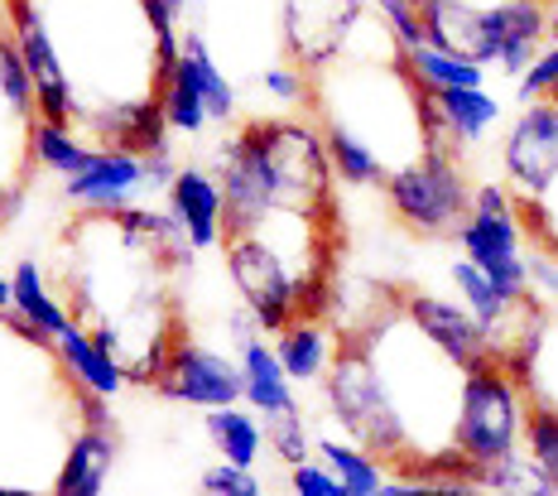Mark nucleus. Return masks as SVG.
<instances>
[{"mask_svg":"<svg viewBox=\"0 0 558 496\" xmlns=\"http://www.w3.org/2000/svg\"><path fill=\"white\" fill-rule=\"evenodd\" d=\"M472 193L476 189H468L452 149H428L424 159L395 169L386 179L390 213L414 237H458V227L472 217Z\"/></svg>","mask_w":558,"mask_h":496,"instance_id":"3","label":"nucleus"},{"mask_svg":"<svg viewBox=\"0 0 558 496\" xmlns=\"http://www.w3.org/2000/svg\"><path fill=\"white\" fill-rule=\"evenodd\" d=\"M10 309V275H0V314Z\"/></svg>","mask_w":558,"mask_h":496,"instance_id":"33","label":"nucleus"},{"mask_svg":"<svg viewBox=\"0 0 558 496\" xmlns=\"http://www.w3.org/2000/svg\"><path fill=\"white\" fill-rule=\"evenodd\" d=\"M10 203H15V193H10V183H5V179H0V217H5V213H10Z\"/></svg>","mask_w":558,"mask_h":496,"instance_id":"32","label":"nucleus"},{"mask_svg":"<svg viewBox=\"0 0 558 496\" xmlns=\"http://www.w3.org/2000/svg\"><path fill=\"white\" fill-rule=\"evenodd\" d=\"M236 366H241V380H246V406L255 414L275 420V414H294L299 410L294 390H289V372L279 366L270 342H260V338L236 342Z\"/></svg>","mask_w":558,"mask_h":496,"instance_id":"14","label":"nucleus"},{"mask_svg":"<svg viewBox=\"0 0 558 496\" xmlns=\"http://www.w3.org/2000/svg\"><path fill=\"white\" fill-rule=\"evenodd\" d=\"M458 246L472 265H482L492 275V285L501 294L530 299V256H525L520 213H482V207H472V217L458 227Z\"/></svg>","mask_w":558,"mask_h":496,"instance_id":"5","label":"nucleus"},{"mask_svg":"<svg viewBox=\"0 0 558 496\" xmlns=\"http://www.w3.org/2000/svg\"><path fill=\"white\" fill-rule=\"evenodd\" d=\"M549 101H554V107H558V87H554V92H549Z\"/></svg>","mask_w":558,"mask_h":496,"instance_id":"35","label":"nucleus"},{"mask_svg":"<svg viewBox=\"0 0 558 496\" xmlns=\"http://www.w3.org/2000/svg\"><path fill=\"white\" fill-rule=\"evenodd\" d=\"M29 155L39 159V165L49 169V174H58V179H73V174H83V169L92 165V155H97V149L77 141L73 125L34 121V131H29Z\"/></svg>","mask_w":558,"mask_h":496,"instance_id":"22","label":"nucleus"},{"mask_svg":"<svg viewBox=\"0 0 558 496\" xmlns=\"http://www.w3.org/2000/svg\"><path fill=\"white\" fill-rule=\"evenodd\" d=\"M501 165H506V189L515 198H539L549 189V179L558 174V107L549 97L530 101L520 111V121L506 131Z\"/></svg>","mask_w":558,"mask_h":496,"instance_id":"7","label":"nucleus"},{"mask_svg":"<svg viewBox=\"0 0 558 496\" xmlns=\"http://www.w3.org/2000/svg\"><path fill=\"white\" fill-rule=\"evenodd\" d=\"M207 438L213 448L222 453V463H236V468H255L260 453L270 448V434H265L260 414L246 410V406H227V410H207Z\"/></svg>","mask_w":558,"mask_h":496,"instance_id":"16","label":"nucleus"},{"mask_svg":"<svg viewBox=\"0 0 558 496\" xmlns=\"http://www.w3.org/2000/svg\"><path fill=\"white\" fill-rule=\"evenodd\" d=\"M554 87H558V39L539 53V59H534V68L515 83V97L530 107V101H544V97H549Z\"/></svg>","mask_w":558,"mask_h":496,"instance_id":"29","label":"nucleus"},{"mask_svg":"<svg viewBox=\"0 0 558 496\" xmlns=\"http://www.w3.org/2000/svg\"><path fill=\"white\" fill-rule=\"evenodd\" d=\"M318 458L337 472V477H342V487L352 496H380L386 492V482H390L386 463H380L376 453H366L362 444H352V438H323Z\"/></svg>","mask_w":558,"mask_h":496,"instance_id":"20","label":"nucleus"},{"mask_svg":"<svg viewBox=\"0 0 558 496\" xmlns=\"http://www.w3.org/2000/svg\"><path fill=\"white\" fill-rule=\"evenodd\" d=\"M265 434H270V448H275V458L284 468L308 463L313 444H308V430H304V420H299V410L294 414H275V420L265 424Z\"/></svg>","mask_w":558,"mask_h":496,"instance_id":"27","label":"nucleus"},{"mask_svg":"<svg viewBox=\"0 0 558 496\" xmlns=\"http://www.w3.org/2000/svg\"><path fill=\"white\" fill-rule=\"evenodd\" d=\"M549 39H558V0H549Z\"/></svg>","mask_w":558,"mask_h":496,"instance_id":"34","label":"nucleus"},{"mask_svg":"<svg viewBox=\"0 0 558 496\" xmlns=\"http://www.w3.org/2000/svg\"><path fill=\"white\" fill-rule=\"evenodd\" d=\"M434 107H438V131H444V141H448L452 149L486 141V135L496 131V121H501V101H496L486 87L438 92Z\"/></svg>","mask_w":558,"mask_h":496,"instance_id":"15","label":"nucleus"},{"mask_svg":"<svg viewBox=\"0 0 558 496\" xmlns=\"http://www.w3.org/2000/svg\"><path fill=\"white\" fill-rule=\"evenodd\" d=\"M323 131V145H328V159H332V174L356 183V189H386L390 169L380 165V155L371 145H362L352 131L342 125H318Z\"/></svg>","mask_w":558,"mask_h":496,"instance_id":"21","label":"nucleus"},{"mask_svg":"<svg viewBox=\"0 0 558 496\" xmlns=\"http://www.w3.org/2000/svg\"><path fill=\"white\" fill-rule=\"evenodd\" d=\"M400 299H404V309H410V318L462 366V372H476V366L496 362L482 323L468 314L462 299H444V294H428V290H404Z\"/></svg>","mask_w":558,"mask_h":496,"instance_id":"8","label":"nucleus"},{"mask_svg":"<svg viewBox=\"0 0 558 496\" xmlns=\"http://www.w3.org/2000/svg\"><path fill=\"white\" fill-rule=\"evenodd\" d=\"M53 356H58V366H63L68 380H73L77 390H87V396H101V400L121 396V386H125L121 356L101 348V342L92 338V332L77 318L53 338Z\"/></svg>","mask_w":558,"mask_h":496,"instance_id":"11","label":"nucleus"},{"mask_svg":"<svg viewBox=\"0 0 558 496\" xmlns=\"http://www.w3.org/2000/svg\"><path fill=\"white\" fill-rule=\"evenodd\" d=\"M116 472V434L111 424H87L68 444L63 463L53 472V496H107V482Z\"/></svg>","mask_w":558,"mask_h":496,"instance_id":"12","label":"nucleus"},{"mask_svg":"<svg viewBox=\"0 0 558 496\" xmlns=\"http://www.w3.org/2000/svg\"><path fill=\"white\" fill-rule=\"evenodd\" d=\"M165 207L179 217L183 237H189L193 251H213L227 246V193L222 179L207 174V169H179L165 193Z\"/></svg>","mask_w":558,"mask_h":496,"instance_id":"10","label":"nucleus"},{"mask_svg":"<svg viewBox=\"0 0 558 496\" xmlns=\"http://www.w3.org/2000/svg\"><path fill=\"white\" fill-rule=\"evenodd\" d=\"M342 352V332H332L318 318H294L275 332V356L289 372V380H323Z\"/></svg>","mask_w":558,"mask_h":496,"instance_id":"13","label":"nucleus"},{"mask_svg":"<svg viewBox=\"0 0 558 496\" xmlns=\"http://www.w3.org/2000/svg\"><path fill=\"white\" fill-rule=\"evenodd\" d=\"M366 10V0H284V49L289 63H299L304 73H323L342 59L347 29L356 25V15Z\"/></svg>","mask_w":558,"mask_h":496,"instance_id":"6","label":"nucleus"},{"mask_svg":"<svg viewBox=\"0 0 558 496\" xmlns=\"http://www.w3.org/2000/svg\"><path fill=\"white\" fill-rule=\"evenodd\" d=\"M289 492L294 496H352L342 487V477L328 468V463H299V468H289Z\"/></svg>","mask_w":558,"mask_h":496,"instance_id":"30","label":"nucleus"},{"mask_svg":"<svg viewBox=\"0 0 558 496\" xmlns=\"http://www.w3.org/2000/svg\"><path fill=\"white\" fill-rule=\"evenodd\" d=\"M10 309H20L29 323H39L49 338H58V332L73 323V314H68V304L49 290V275H44L39 261H15V270H10Z\"/></svg>","mask_w":558,"mask_h":496,"instance_id":"17","label":"nucleus"},{"mask_svg":"<svg viewBox=\"0 0 558 496\" xmlns=\"http://www.w3.org/2000/svg\"><path fill=\"white\" fill-rule=\"evenodd\" d=\"M159 101H165V121H169L173 135H197L207 121H213V111H207L203 92H197L183 59L169 68V83H165V92H159Z\"/></svg>","mask_w":558,"mask_h":496,"instance_id":"24","label":"nucleus"},{"mask_svg":"<svg viewBox=\"0 0 558 496\" xmlns=\"http://www.w3.org/2000/svg\"><path fill=\"white\" fill-rule=\"evenodd\" d=\"M525 420H530V396L520 386V376L506 362H486L468 372L452 444L486 468L496 458L525 448Z\"/></svg>","mask_w":558,"mask_h":496,"instance_id":"2","label":"nucleus"},{"mask_svg":"<svg viewBox=\"0 0 558 496\" xmlns=\"http://www.w3.org/2000/svg\"><path fill=\"white\" fill-rule=\"evenodd\" d=\"M525 453L544 468V477L558 487V410L549 406H530L525 420Z\"/></svg>","mask_w":558,"mask_h":496,"instance_id":"25","label":"nucleus"},{"mask_svg":"<svg viewBox=\"0 0 558 496\" xmlns=\"http://www.w3.org/2000/svg\"><path fill=\"white\" fill-rule=\"evenodd\" d=\"M260 87L279 107H294V111L313 107V73H304L299 63H270L260 73Z\"/></svg>","mask_w":558,"mask_h":496,"instance_id":"26","label":"nucleus"},{"mask_svg":"<svg viewBox=\"0 0 558 496\" xmlns=\"http://www.w3.org/2000/svg\"><path fill=\"white\" fill-rule=\"evenodd\" d=\"M155 390L165 400H179V406L193 410H227V406H246V380H241V366L231 356L203 348L193 338H179L159 372Z\"/></svg>","mask_w":558,"mask_h":496,"instance_id":"4","label":"nucleus"},{"mask_svg":"<svg viewBox=\"0 0 558 496\" xmlns=\"http://www.w3.org/2000/svg\"><path fill=\"white\" fill-rule=\"evenodd\" d=\"M179 59L193 73V83H197V92H203L207 111H213V121H231V117H236V87H231L227 68L213 59V49H207L203 34H183V53H179Z\"/></svg>","mask_w":558,"mask_h":496,"instance_id":"19","label":"nucleus"},{"mask_svg":"<svg viewBox=\"0 0 558 496\" xmlns=\"http://www.w3.org/2000/svg\"><path fill=\"white\" fill-rule=\"evenodd\" d=\"M404 68L428 97L438 92H458V87H486V68L472 59H458V53H444L434 44H414V49H400Z\"/></svg>","mask_w":558,"mask_h":496,"instance_id":"18","label":"nucleus"},{"mask_svg":"<svg viewBox=\"0 0 558 496\" xmlns=\"http://www.w3.org/2000/svg\"><path fill=\"white\" fill-rule=\"evenodd\" d=\"M323 400H328L332 420L347 430L352 444H362L366 453H376L386 468L404 463L414 453L410 448V434H404L400 414H395L386 386H380L376 366L371 356L356 348V342H342L337 352L332 372H328V386H323Z\"/></svg>","mask_w":558,"mask_h":496,"instance_id":"1","label":"nucleus"},{"mask_svg":"<svg viewBox=\"0 0 558 496\" xmlns=\"http://www.w3.org/2000/svg\"><path fill=\"white\" fill-rule=\"evenodd\" d=\"M203 496H265V482L255 477V468H236V463H213L203 468Z\"/></svg>","mask_w":558,"mask_h":496,"instance_id":"28","label":"nucleus"},{"mask_svg":"<svg viewBox=\"0 0 558 496\" xmlns=\"http://www.w3.org/2000/svg\"><path fill=\"white\" fill-rule=\"evenodd\" d=\"M0 496H53V492L29 487V482H0Z\"/></svg>","mask_w":558,"mask_h":496,"instance_id":"31","label":"nucleus"},{"mask_svg":"<svg viewBox=\"0 0 558 496\" xmlns=\"http://www.w3.org/2000/svg\"><path fill=\"white\" fill-rule=\"evenodd\" d=\"M145 189H149V165L145 155H131V149H97L83 174L63 179V198L87 207V213H121Z\"/></svg>","mask_w":558,"mask_h":496,"instance_id":"9","label":"nucleus"},{"mask_svg":"<svg viewBox=\"0 0 558 496\" xmlns=\"http://www.w3.org/2000/svg\"><path fill=\"white\" fill-rule=\"evenodd\" d=\"M482 492L486 496H558V487L544 477V468L534 463L525 448L496 458V463L482 468Z\"/></svg>","mask_w":558,"mask_h":496,"instance_id":"23","label":"nucleus"}]
</instances>
